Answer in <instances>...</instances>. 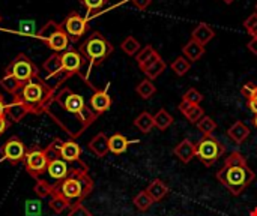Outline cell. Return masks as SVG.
Instances as JSON below:
<instances>
[{"label": "cell", "instance_id": "obj_1", "mask_svg": "<svg viewBox=\"0 0 257 216\" xmlns=\"http://www.w3.org/2000/svg\"><path fill=\"white\" fill-rule=\"evenodd\" d=\"M56 86L51 98L45 104L44 113L56 123L62 131L71 137L78 138L99 116L90 108L86 96L75 90L69 84V77Z\"/></svg>", "mask_w": 257, "mask_h": 216}, {"label": "cell", "instance_id": "obj_2", "mask_svg": "<svg viewBox=\"0 0 257 216\" xmlns=\"http://www.w3.org/2000/svg\"><path fill=\"white\" fill-rule=\"evenodd\" d=\"M53 185V194L50 197V209L60 215L66 209H71L75 204H81L93 191V180L89 176L87 165L83 167H71L69 174L59 180L51 183Z\"/></svg>", "mask_w": 257, "mask_h": 216}, {"label": "cell", "instance_id": "obj_3", "mask_svg": "<svg viewBox=\"0 0 257 216\" xmlns=\"http://www.w3.org/2000/svg\"><path fill=\"white\" fill-rule=\"evenodd\" d=\"M256 179L254 171L250 168L245 156L239 152H232L224 165L217 171V180L229 189L233 197H239Z\"/></svg>", "mask_w": 257, "mask_h": 216}, {"label": "cell", "instance_id": "obj_4", "mask_svg": "<svg viewBox=\"0 0 257 216\" xmlns=\"http://www.w3.org/2000/svg\"><path fill=\"white\" fill-rule=\"evenodd\" d=\"M54 89H56V86L47 84V81L38 75V77L29 80L26 84H23V87L14 98L20 99L29 108L30 113L41 114V113H44L45 104L51 98Z\"/></svg>", "mask_w": 257, "mask_h": 216}, {"label": "cell", "instance_id": "obj_5", "mask_svg": "<svg viewBox=\"0 0 257 216\" xmlns=\"http://www.w3.org/2000/svg\"><path fill=\"white\" fill-rule=\"evenodd\" d=\"M77 50L81 53L84 62L87 63L86 74H84V78L87 80L90 69L93 66H99L102 62H105L111 56V53L114 51V47L102 33L92 32Z\"/></svg>", "mask_w": 257, "mask_h": 216}, {"label": "cell", "instance_id": "obj_6", "mask_svg": "<svg viewBox=\"0 0 257 216\" xmlns=\"http://www.w3.org/2000/svg\"><path fill=\"white\" fill-rule=\"evenodd\" d=\"M224 153V144L220 143V140L214 135H203L196 143V156L206 167H212Z\"/></svg>", "mask_w": 257, "mask_h": 216}, {"label": "cell", "instance_id": "obj_7", "mask_svg": "<svg viewBox=\"0 0 257 216\" xmlns=\"http://www.w3.org/2000/svg\"><path fill=\"white\" fill-rule=\"evenodd\" d=\"M5 74L14 77L21 86L26 84L29 80L35 78L39 75V71H38V66L35 65V62L26 56L24 53H20L15 56L14 60H11V63L6 66L5 69Z\"/></svg>", "mask_w": 257, "mask_h": 216}, {"label": "cell", "instance_id": "obj_8", "mask_svg": "<svg viewBox=\"0 0 257 216\" xmlns=\"http://www.w3.org/2000/svg\"><path fill=\"white\" fill-rule=\"evenodd\" d=\"M24 167H26V171L33 179H41V176L47 173V167H48V156L45 153V149H41V147L27 149V153L24 158Z\"/></svg>", "mask_w": 257, "mask_h": 216}, {"label": "cell", "instance_id": "obj_9", "mask_svg": "<svg viewBox=\"0 0 257 216\" xmlns=\"http://www.w3.org/2000/svg\"><path fill=\"white\" fill-rule=\"evenodd\" d=\"M62 29L66 32L68 38L71 42H78L80 39H83V36L87 33L89 30V23L87 18L80 15L78 12L72 11L66 15V18L63 20V23L60 24Z\"/></svg>", "mask_w": 257, "mask_h": 216}, {"label": "cell", "instance_id": "obj_10", "mask_svg": "<svg viewBox=\"0 0 257 216\" xmlns=\"http://www.w3.org/2000/svg\"><path fill=\"white\" fill-rule=\"evenodd\" d=\"M27 149L24 146V143L18 138V137H11L2 147H0V155H2V161H8L12 165H17L18 162H24Z\"/></svg>", "mask_w": 257, "mask_h": 216}, {"label": "cell", "instance_id": "obj_11", "mask_svg": "<svg viewBox=\"0 0 257 216\" xmlns=\"http://www.w3.org/2000/svg\"><path fill=\"white\" fill-rule=\"evenodd\" d=\"M60 59H62V69L66 77L83 75V66L86 62L78 50H66L60 54Z\"/></svg>", "mask_w": 257, "mask_h": 216}, {"label": "cell", "instance_id": "obj_12", "mask_svg": "<svg viewBox=\"0 0 257 216\" xmlns=\"http://www.w3.org/2000/svg\"><path fill=\"white\" fill-rule=\"evenodd\" d=\"M89 105L98 116L108 111L111 107V96L108 95L107 89H96L89 98Z\"/></svg>", "mask_w": 257, "mask_h": 216}, {"label": "cell", "instance_id": "obj_13", "mask_svg": "<svg viewBox=\"0 0 257 216\" xmlns=\"http://www.w3.org/2000/svg\"><path fill=\"white\" fill-rule=\"evenodd\" d=\"M54 53H63V51H66V48H68V45H69V38H68V35H66V32L62 29V26H59L45 41H44Z\"/></svg>", "mask_w": 257, "mask_h": 216}, {"label": "cell", "instance_id": "obj_14", "mask_svg": "<svg viewBox=\"0 0 257 216\" xmlns=\"http://www.w3.org/2000/svg\"><path fill=\"white\" fill-rule=\"evenodd\" d=\"M59 156L66 161L68 164L69 162H77V164H84L80 156H81V147L78 143H75L74 140H68V141H63L62 146H60V150H59Z\"/></svg>", "mask_w": 257, "mask_h": 216}, {"label": "cell", "instance_id": "obj_15", "mask_svg": "<svg viewBox=\"0 0 257 216\" xmlns=\"http://www.w3.org/2000/svg\"><path fill=\"white\" fill-rule=\"evenodd\" d=\"M69 165L66 161H63L62 158H51L48 159V167H47V174L50 179H53L54 182H59L62 179H65L69 174Z\"/></svg>", "mask_w": 257, "mask_h": 216}, {"label": "cell", "instance_id": "obj_16", "mask_svg": "<svg viewBox=\"0 0 257 216\" xmlns=\"http://www.w3.org/2000/svg\"><path fill=\"white\" fill-rule=\"evenodd\" d=\"M29 113H30L29 108H27L20 99H17V98H14L12 102L6 104V117H8V120L12 122V123L21 122Z\"/></svg>", "mask_w": 257, "mask_h": 216}, {"label": "cell", "instance_id": "obj_17", "mask_svg": "<svg viewBox=\"0 0 257 216\" xmlns=\"http://www.w3.org/2000/svg\"><path fill=\"white\" fill-rule=\"evenodd\" d=\"M89 150L96 156V158H104L110 152L108 147V137L104 132H98L90 141H89Z\"/></svg>", "mask_w": 257, "mask_h": 216}, {"label": "cell", "instance_id": "obj_18", "mask_svg": "<svg viewBox=\"0 0 257 216\" xmlns=\"http://www.w3.org/2000/svg\"><path fill=\"white\" fill-rule=\"evenodd\" d=\"M175 156L184 162V164H188L191 162V159L196 156V144L191 141V140H182L173 150Z\"/></svg>", "mask_w": 257, "mask_h": 216}, {"label": "cell", "instance_id": "obj_19", "mask_svg": "<svg viewBox=\"0 0 257 216\" xmlns=\"http://www.w3.org/2000/svg\"><path fill=\"white\" fill-rule=\"evenodd\" d=\"M215 38V32H214V29L209 26V24H206V23H200V24H197V27L193 30V33H191V39H194L196 42H199L200 45H206L208 42H211L212 39Z\"/></svg>", "mask_w": 257, "mask_h": 216}, {"label": "cell", "instance_id": "obj_20", "mask_svg": "<svg viewBox=\"0 0 257 216\" xmlns=\"http://www.w3.org/2000/svg\"><path fill=\"white\" fill-rule=\"evenodd\" d=\"M227 135H229V138H230L233 143L242 144V143L250 137V128H248L244 122L238 120V122H235V123L227 129Z\"/></svg>", "mask_w": 257, "mask_h": 216}, {"label": "cell", "instance_id": "obj_21", "mask_svg": "<svg viewBox=\"0 0 257 216\" xmlns=\"http://www.w3.org/2000/svg\"><path fill=\"white\" fill-rule=\"evenodd\" d=\"M136 141H130L125 135L122 134H113L111 137H108V147L110 152L114 155H122L128 150L130 144H133Z\"/></svg>", "mask_w": 257, "mask_h": 216}, {"label": "cell", "instance_id": "obj_22", "mask_svg": "<svg viewBox=\"0 0 257 216\" xmlns=\"http://www.w3.org/2000/svg\"><path fill=\"white\" fill-rule=\"evenodd\" d=\"M42 69L45 71L47 78H53V77H57L59 74H62L63 69H62V59H60V54H59V53L51 54V56L42 63Z\"/></svg>", "mask_w": 257, "mask_h": 216}, {"label": "cell", "instance_id": "obj_23", "mask_svg": "<svg viewBox=\"0 0 257 216\" xmlns=\"http://www.w3.org/2000/svg\"><path fill=\"white\" fill-rule=\"evenodd\" d=\"M145 191H146V192L149 194V197L157 203V201H161L163 198L167 197V194H169V186H167L163 180L155 179V180H152V182L149 183V186H148Z\"/></svg>", "mask_w": 257, "mask_h": 216}, {"label": "cell", "instance_id": "obj_24", "mask_svg": "<svg viewBox=\"0 0 257 216\" xmlns=\"http://www.w3.org/2000/svg\"><path fill=\"white\" fill-rule=\"evenodd\" d=\"M182 54H184L190 62H197V60L205 54V47L200 45L199 42H196L194 39H190V41L184 45Z\"/></svg>", "mask_w": 257, "mask_h": 216}, {"label": "cell", "instance_id": "obj_25", "mask_svg": "<svg viewBox=\"0 0 257 216\" xmlns=\"http://www.w3.org/2000/svg\"><path fill=\"white\" fill-rule=\"evenodd\" d=\"M158 57H161V56L157 53V50H155L152 45H146V47H143V48L137 53L136 60H137V63H139L140 69H143L145 66H148L151 62L157 60Z\"/></svg>", "mask_w": 257, "mask_h": 216}, {"label": "cell", "instance_id": "obj_26", "mask_svg": "<svg viewBox=\"0 0 257 216\" xmlns=\"http://www.w3.org/2000/svg\"><path fill=\"white\" fill-rule=\"evenodd\" d=\"M166 68H167L166 62H164L161 57H158L157 60H154V62H151L148 66H145L142 71L145 72V75H146L148 80L154 81L155 78H158V77L166 71Z\"/></svg>", "mask_w": 257, "mask_h": 216}, {"label": "cell", "instance_id": "obj_27", "mask_svg": "<svg viewBox=\"0 0 257 216\" xmlns=\"http://www.w3.org/2000/svg\"><path fill=\"white\" fill-rule=\"evenodd\" d=\"M134 126H136L140 132L149 134V132L152 131V128L155 126V123H154V116H152L151 113H148V111L140 113V114L136 117V120H134Z\"/></svg>", "mask_w": 257, "mask_h": 216}, {"label": "cell", "instance_id": "obj_28", "mask_svg": "<svg viewBox=\"0 0 257 216\" xmlns=\"http://www.w3.org/2000/svg\"><path fill=\"white\" fill-rule=\"evenodd\" d=\"M173 116L167 111V110H164V108H161L160 111H157L155 114H154V123H155V128L157 129H160V131H166V129H169L172 125H173Z\"/></svg>", "mask_w": 257, "mask_h": 216}, {"label": "cell", "instance_id": "obj_29", "mask_svg": "<svg viewBox=\"0 0 257 216\" xmlns=\"http://www.w3.org/2000/svg\"><path fill=\"white\" fill-rule=\"evenodd\" d=\"M154 203H155V201L149 197V194H148L146 191L139 192V194L134 197V200H133V204H134V207H136L139 212H146V210H149V209L152 207Z\"/></svg>", "mask_w": 257, "mask_h": 216}, {"label": "cell", "instance_id": "obj_30", "mask_svg": "<svg viewBox=\"0 0 257 216\" xmlns=\"http://www.w3.org/2000/svg\"><path fill=\"white\" fill-rule=\"evenodd\" d=\"M170 68H172V71H173L178 77H184V75L190 71L191 62H190L185 56H178V57L172 62Z\"/></svg>", "mask_w": 257, "mask_h": 216}, {"label": "cell", "instance_id": "obj_31", "mask_svg": "<svg viewBox=\"0 0 257 216\" xmlns=\"http://www.w3.org/2000/svg\"><path fill=\"white\" fill-rule=\"evenodd\" d=\"M136 92H137V95L142 98V99H149V98H152L155 93H157V87H155V84L151 81V80H143V81H140L139 84H137V87H136Z\"/></svg>", "mask_w": 257, "mask_h": 216}, {"label": "cell", "instance_id": "obj_32", "mask_svg": "<svg viewBox=\"0 0 257 216\" xmlns=\"http://www.w3.org/2000/svg\"><path fill=\"white\" fill-rule=\"evenodd\" d=\"M0 86H2L8 93H11L12 96H15V95L20 92V89L23 87L14 77H11V75H8V74H3V77L0 78Z\"/></svg>", "mask_w": 257, "mask_h": 216}, {"label": "cell", "instance_id": "obj_33", "mask_svg": "<svg viewBox=\"0 0 257 216\" xmlns=\"http://www.w3.org/2000/svg\"><path fill=\"white\" fill-rule=\"evenodd\" d=\"M33 192L39 197V198H48L53 194V185L48 183L44 179H36V183L33 186Z\"/></svg>", "mask_w": 257, "mask_h": 216}, {"label": "cell", "instance_id": "obj_34", "mask_svg": "<svg viewBox=\"0 0 257 216\" xmlns=\"http://www.w3.org/2000/svg\"><path fill=\"white\" fill-rule=\"evenodd\" d=\"M120 48L125 54L128 56H137V53L142 50L140 47V42L134 38V36H128L123 39V42L120 44Z\"/></svg>", "mask_w": 257, "mask_h": 216}, {"label": "cell", "instance_id": "obj_35", "mask_svg": "<svg viewBox=\"0 0 257 216\" xmlns=\"http://www.w3.org/2000/svg\"><path fill=\"white\" fill-rule=\"evenodd\" d=\"M197 128L203 135H212V132L217 129V123L212 117L209 116H203L199 122H197Z\"/></svg>", "mask_w": 257, "mask_h": 216}, {"label": "cell", "instance_id": "obj_36", "mask_svg": "<svg viewBox=\"0 0 257 216\" xmlns=\"http://www.w3.org/2000/svg\"><path fill=\"white\" fill-rule=\"evenodd\" d=\"M80 2H81V5H84L86 9H87V17H86V18H90V17L95 15L98 11H101L102 8H105L107 3H108V0H80Z\"/></svg>", "mask_w": 257, "mask_h": 216}, {"label": "cell", "instance_id": "obj_37", "mask_svg": "<svg viewBox=\"0 0 257 216\" xmlns=\"http://www.w3.org/2000/svg\"><path fill=\"white\" fill-rule=\"evenodd\" d=\"M184 116L187 117V120H188L190 123H197V122L205 116V110H203L200 105H191V107L187 110V113H185Z\"/></svg>", "mask_w": 257, "mask_h": 216}, {"label": "cell", "instance_id": "obj_38", "mask_svg": "<svg viewBox=\"0 0 257 216\" xmlns=\"http://www.w3.org/2000/svg\"><path fill=\"white\" fill-rule=\"evenodd\" d=\"M59 26H60V24H57V23H56V21H53V20L47 21V23H45V24L38 30L36 38H38V39H41V41L44 42V41H45V39H47V38H48V36H50V35H51V33H53Z\"/></svg>", "mask_w": 257, "mask_h": 216}, {"label": "cell", "instance_id": "obj_39", "mask_svg": "<svg viewBox=\"0 0 257 216\" xmlns=\"http://www.w3.org/2000/svg\"><path fill=\"white\" fill-rule=\"evenodd\" d=\"M18 33L20 35H24V36H36L38 32H36V26L33 21H20L18 24Z\"/></svg>", "mask_w": 257, "mask_h": 216}, {"label": "cell", "instance_id": "obj_40", "mask_svg": "<svg viewBox=\"0 0 257 216\" xmlns=\"http://www.w3.org/2000/svg\"><path fill=\"white\" fill-rule=\"evenodd\" d=\"M182 99L184 101H187V102H190V104H193V105H200V102L203 101V95L197 90V89H188L187 92H185V95L182 96Z\"/></svg>", "mask_w": 257, "mask_h": 216}, {"label": "cell", "instance_id": "obj_41", "mask_svg": "<svg viewBox=\"0 0 257 216\" xmlns=\"http://www.w3.org/2000/svg\"><path fill=\"white\" fill-rule=\"evenodd\" d=\"M68 216H92L90 210L81 203V204H75L69 209V213Z\"/></svg>", "mask_w": 257, "mask_h": 216}, {"label": "cell", "instance_id": "obj_42", "mask_svg": "<svg viewBox=\"0 0 257 216\" xmlns=\"http://www.w3.org/2000/svg\"><path fill=\"white\" fill-rule=\"evenodd\" d=\"M254 90H256V84H254V83H247V84H244V86H242V89H241V95L248 101V99H251V98H253Z\"/></svg>", "mask_w": 257, "mask_h": 216}, {"label": "cell", "instance_id": "obj_43", "mask_svg": "<svg viewBox=\"0 0 257 216\" xmlns=\"http://www.w3.org/2000/svg\"><path fill=\"white\" fill-rule=\"evenodd\" d=\"M244 27H245V30L250 33L253 29H256L257 27V12H254V14H251L245 21H244Z\"/></svg>", "mask_w": 257, "mask_h": 216}, {"label": "cell", "instance_id": "obj_44", "mask_svg": "<svg viewBox=\"0 0 257 216\" xmlns=\"http://www.w3.org/2000/svg\"><path fill=\"white\" fill-rule=\"evenodd\" d=\"M133 6H136L140 11H145L146 8H149V5L152 3V0H131Z\"/></svg>", "mask_w": 257, "mask_h": 216}, {"label": "cell", "instance_id": "obj_45", "mask_svg": "<svg viewBox=\"0 0 257 216\" xmlns=\"http://www.w3.org/2000/svg\"><path fill=\"white\" fill-rule=\"evenodd\" d=\"M9 126H11V122L8 120V117H6V116L0 117V135L5 134V131H6Z\"/></svg>", "mask_w": 257, "mask_h": 216}, {"label": "cell", "instance_id": "obj_46", "mask_svg": "<svg viewBox=\"0 0 257 216\" xmlns=\"http://www.w3.org/2000/svg\"><path fill=\"white\" fill-rule=\"evenodd\" d=\"M191 105H193V104H190V102H187V101H184V99H182V101H181V104L178 105V110H179L182 114H185V113H187V110H188Z\"/></svg>", "mask_w": 257, "mask_h": 216}, {"label": "cell", "instance_id": "obj_47", "mask_svg": "<svg viewBox=\"0 0 257 216\" xmlns=\"http://www.w3.org/2000/svg\"><path fill=\"white\" fill-rule=\"evenodd\" d=\"M247 47H248V50H250L254 56H257V38H253V39L248 42Z\"/></svg>", "mask_w": 257, "mask_h": 216}, {"label": "cell", "instance_id": "obj_48", "mask_svg": "<svg viewBox=\"0 0 257 216\" xmlns=\"http://www.w3.org/2000/svg\"><path fill=\"white\" fill-rule=\"evenodd\" d=\"M247 104H248V108L257 116V99H250V101H247Z\"/></svg>", "mask_w": 257, "mask_h": 216}, {"label": "cell", "instance_id": "obj_49", "mask_svg": "<svg viewBox=\"0 0 257 216\" xmlns=\"http://www.w3.org/2000/svg\"><path fill=\"white\" fill-rule=\"evenodd\" d=\"M6 116V104L3 101V96H0V117Z\"/></svg>", "mask_w": 257, "mask_h": 216}, {"label": "cell", "instance_id": "obj_50", "mask_svg": "<svg viewBox=\"0 0 257 216\" xmlns=\"http://www.w3.org/2000/svg\"><path fill=\"white\" fill-rule=\"evenodd\" d=\"M250 35H251L253 38H257V27H256V29H253V30L250 32Z\"/></svg>", "mask_w": 257, "mask_h": 216}, {"label": "cell", "instance_id": "obj_51", "mask_svg": "<svg viewBox=\"0 0 257 216\" xmlns=\"http://www.w3.org/2000/svg\"><path fill=\"white\" fill-rule=\"evenodd\" d=\"M251 99H257V86H256V90H254V93H253V98ZM250 101V99H248Z\"/></svg>", "mask_w": 257, "mask_h": 216}, {"label": "cell", "instance_id": "obj_52", "mask_svg": "<svg viewBox=\"0 0 257 216\" xmlns=\"http://www.w3.org/2000/svg\"><path fill=\"white\" fill-rule=\"evenodd\" d=\"M223 2H224L226 5H232V3H233L235 0H223Z\"/></svg>", "mask_w": 257, "mask_h": 216}, {"label": "cell", "instance_id": "obj_53", "mask_svg": "<svg viewBox=\"0 0 257 216\" xmlns=\"http://www.w3.org/2000/svg\"><path fill=\"white\" fill-rule=\"evenodd\" d=\"M253 125H254V128L257 129V116H254V120H253Z\"/></svg>", "mask_w": 257, "mask_h": 216}, {"label": "cell", "instance_id": "obj_54", "mask_svg": "<svg viewBox=\"0 0 257 216\" xmlns=\"http://www.w3.org/2000/svg\"><path fill=\"white\" fill-rule=\"evenodd\" d=\"M2 20H3V18H2V15H0V24H2Z\"/></svg>", "mask_w": 257, "mask_h": 216}, {"label": "cell", "instance_id": "obj_55", "mask_svg": "<svg viewBox=\"0 0 257 216\" xmlns=\"http://www.w3.org/2000/svg\"><path fill=\"white\" fill-rule=\"evenodd\" d=\"M256 12H257V3H256Z\"/></svg>", "mask_w": 257, "mask_h": 216}, {"label": "cell", "instance_id": "obj_56", "mask_svg": "<svg viewBox=\"0 0 257 216\" xmlns=\"http://www.w3.org/2000/svg\"><path fill=\"white\" fill-rule=\"evenodd\" d=\"M0 96H2V93H0Z\"/></svg>", "mask_w": 257, "mask_h": 216}]
</instances>
